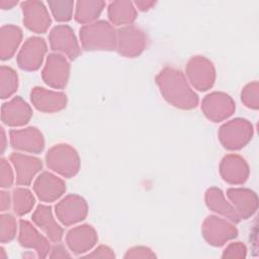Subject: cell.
I'll list each match as a JSON object with an SVG mask.
<instances>
[{"label":"cell","instance_id":"cell-1","mask_svg":"<svg viewBox=\"0 0 259 259\" xmlns=\"http://www.w3.org/2000/svg\"><path fill=\"white\" fill-rule=\"evenodd\" d=\"M156 83L164 99L171 105L180 109H192L197 106L198 96L180 70L165 67L156 76Z\"/></svg>","mask_w":259,"mask_h":259},{"label":"cell","instance_id":"cell-2","mask_svg":"<svg viewBox=\"0 0 259 259\" xmlns=\"http://www.w3.org/2000/svg\"><path fill=\"white\" fill-rule=\"evenodd\" d=\"M82 48L85 51L116 50V31L112 24L98 20L83 25L79 30Z\"/></svg>","mask_w":259,"mask_h":259},{"label":"cell","instance_id":"cell-3","mask_svg":"<svg viewBox=\"0 0 259 259\" xmlns=\"http://www.w3.org/2000/svg\"><path fill=\"white\" fill-rule=\"evenodd\" d=\"M47 166L65 178L75 176L80 169V158L77 151L68 144L53 146L46 155Z\"/></svg>","mask_w":259,"mask_h":259},{"label":"cell","instance_id":"cell-4","mask_svg":"<svg viewBox=\"0 0 259 259\" xmlns=\"http://www.w3.org/2000/svg\"><path fill=\"white\" fill-rule=\"evenodd\" d=\"M253 136L252 124L244 118H234L225 122L219 130L221 144L228 150H239L245 147Z\"/></svg>","mask_w":259,"mask_h":259},{"label":"cell","instance_id":"cell-5","mask_svg":"<svg viewBox=\"0 0 259 259\" xmlns=\"http://www.w3.org/2000/svg\"><path fill=\"white\" fill-rule=\"evenodd\" d=\"M185 73L191 85L199 91L210 89L215 81L213 64L203 56L192 57L186 64Z\"/></svg>","mask_w":259,"mask_h":259},{"label":"cell","instance_id":"cell-6","mask_svg":"<svg viewBox=\"0 0 259 259\" xmlns=\"http://www.w3.org/2000/svg\"><path fill=\"white\" fill-rule=\"evenodd\" d=\"M201 234L203 239L211 246L221 247L238 236L237 228L225 219L208 215L202 223Z\"/></svg>","mask_w":259,"mask_h":259},{"label":"cell","instance_id":"cell-7","mask_svg":"<svg viewBox=\"0 0 259 259\" xmlns=\"http://www.w3.org/2000/svg\"><path fill=\"white\" fill-rule=\"evenodd\" d=\"M146 47L147 36L141 28L135 25H127L116 30V50L122 57H138Z\"/></svg>","mask_w":259,"mask_h":259},{"label":"cell","instance_id":"cell-8","mask_svg":"<svg viewBox=\"0 0 259 259\" xmlns=\"http://www.w3.org/2000/svg\"><path fill=\"white\" fill-rule=\"evenodd\" d=\"M70 64L67 59L58 53L49 54L41 72L44 82L52 88L63 89L68 84Z\"/></svg>","mask_w":259,"mask_h":259},{"label":"cell","instance_id":"cell-9","mask_svg":"<svg viewBox=\"0 0 259 259\" xmlns=\"http://www.w3.org/2000/svg\"><path fill=\"white\" fill-rule=\"evenodd\" d=\"M236 109L232 97L224 92H211L204 96L201 102L203 114L213 122H220L230 117Z\"/></svg>","mask_w":259,"mask_h":259},{"label":"cell","instance_id":"cell-10","mask_svg":"<svg viewBox=\"0 0 259 259\" xmlns=\"http://www.w3.org/2000/svg\"><path fill=\"white\" fill-rule=\"evenodd\" d=\"M55 213L64 226L69 227L85 220L88 213V205L80 195L68 194L56 204Z\"/></svg>","mask_w":259,"mask_h":259},{"label":"cell","instance_id":"cell-11","mask_svg":"<svg viewBox=\"0 0 259 259\" xmlns=\"http://www.w3.org/2000/svg\"><path fill=\"white\" fill-rule=\"evenodd\" d=\"M47 42L42 37L30 36L22 45L16 56L18 67L24 71H36L47 53Z\"/></svg>","mask_w":259,"mask_h":259},{"label":"cell","instance_id":"cell-12","mask_svg":"<svg viewBox=\"0 0 259 259\" xmlns=\"http://www.w3.org/2000/svg\"><path fill=\"white\" fill-rule=\"evenodd\" d=\"M49 41L53 51L65 54L70 60H75L81 54L74 30L67 24L53 27L49 34Z\"/></svg>","mask_w":259,"mask_h":259},{"label":"cell","instance_id":"cell-13","mask_svg":"<svg viewBox=\"0 0 259 259\" xmlns=\"http://www.w3.org/2000/svg\"><path fill=\"white\" fill-rule=\"evenodd\" d=\"M23 24L35 33H45L52 23L48 9L41 1L31 0L21 2Z\"/></svg>","mask_w":259,"mask_h":259},{"label":"cell","instance_id":"cell-14","mask_svg":"<svg viewBox=\"0 0 259 259\" xmlns=\"http://www.w3.org/2000/svg\"><path fill=\"white\" fill-rule=\"evenodd\" d=\"M10 145L13 149L38 154L45 148V139L37 127L29 126L9 132Z\"/></svg>","mask_w":259,"mask_h":259},{"label":"cell","instance_id":"cell-15","mask_svg":"<svg viewBox=\"0 0 259 259\" xmlns=\"http://www.w3.org/2000/svg\"><path fill=\"white\" fill-rule=\"evenodd\" d=\"M33 190L40 201L53 202L65 193L66 183L53 173L45 171L36 177Z\"/></svg>","mask_w":259,"mask_h":259},{"label":"cell","instance_id":"cell-16","mask_svg":"<svg viewBox=\"0 0 259 259\" xmlns=\"http://www.w3.org/2000/svg\"><path fill=\"white\" fill-rule=\"evenodd\" d=\"M47 238L28 221H19L18 243L23 248L33 249L38 258H46L49 255V252H51V245Z\"/></svg>","mask_w":259,"mask_h":259},{"label":"cell","instance_id":"cell-17","mask_svg":"<svg viewBox=\"0 0 259 259\" xmlns=\"http://www.w3.org/2000/svg\"><path fill=\"white\" fill-rule=\"evenodd\" d=\"M32 116L30 105L20 96H15L1 106V120L8 126L26 124Z\"/></svg>","mask_w":259,"mask_h":259},{"label":"cell","instance_id":"cell-18","mask_svg":"<svg viewBox=\"0 0 259 259\" xmlns=\"http://www.w3.org/2000/svg\"><path fill=\"white\" fill-rule=\"evenodd\" d=\"M98 241L95 229L90 225H81L71 229L66 235V243L75 255H82L91 250Z\"/></svg>","mask_w":259,"mask_h":259},{"label":"cell","instance_id":"cell-19","mask_svg":"<svg viewBox=\"0 0 259 259\" xmlns=\"http://www.w3.org/2000/svg\"><path fill=\"white\" fill-rule=\"evenodd\" d=\"M32 105L41 112H57L66 107L67 95L64 92L53 91L44 87H33L30 91Z\"/></svg>","mask_w":259,"mask_h":259},{"label":"cell","instance_id":"cell-20","mask_svg":"<svg viewBox=\"0 0 259 259\" xmlns=\"http://www.w3.org/2000/svg\"><path fill=\"white\" fill-rule=\"evenodd\" d=\"M9 158L16 172L15 182L17 185H29L34 176L42 168L41 160L33 156L21 153H11Z\"/></svg>","mask_w":259,"mask_h":259},{"label":"cell","instance_id":"cell-21","mask_svg":"<svg viewBox=\"0 0 259 259\" xmlns=\"http://www.w3.org/2000/svg\"><path fill=\"white\" fill-rule=\"evenodd\" d=\"M220 174L223 179L234 185L243 184L249 176V166L244 158L237 154L225 156L220 163Z\"/></svg>","mask_w":259,"mask_h":259},{"label":"cell","instance_id":"cell-22","mask_svg":"<svg viewBox=\"0 0 259 259\" xmlns=\"http://www.w3.org/2000/svg\"><path fill=\"white\" fill-rule=\"evenodd\" d=\"M32 222L54 243H59L63 238V229L54 219L50 205L38 204L31 215Z\"/></svg>","mask_w":259,"mask_h":259},{"label":"cell","instance_id":"cell-23","mask_svg":"<svg viewBox=\"0 0 259 259\" xmlns=\"http://www.w3.org/2000/svg\"><path fill=\"white\" fill-rule=\"evenodd\" d=\"M227 196L241 219L246 220L257 210V195L248 188H229L227 190Z\"/></svg>","mask_w":259,"mask_h":259},{"label":"cell","instance_id":"cell-24","mask_svg":"<svg viewBox=\"0 0 259 259\" xmlns=\"http://www.w3.org/2000/svg\"><path fill=\"white\" fill-rule=\"evenodd\" d=\"M204 199L206 206L211 211L225 217L232 223L237 224L242 220L235 207L229 201H227L225 194L220 188L209 187L205 192Z\"/></svg>","mask_w":259,"mask_h":259},{"label":"cell","instance_id":"cell-25","mask_svg":"<svg viewBox=\"0 0 259 259\" xmlns=\"http://www.w3.org/2000/svg\"><path fill=\"white\" fill-rule=\"evenodd\" d=\"M22 39V30L19 26L5 24L0 29V58L2 61L11 59Z\"/></svg>","mask_w":259,"mask_h":259},{"label":"cell","instance_id":"cell-26","mask_svg":"<svg viewBox=\"0 0 259 259\" xmlns=\"http://www.w3.org/2000/svg\"><path fill=\"white\" fill-rule=\"evenodd\" d=\"M108 18L113 25L133 23L137 18V10L131 1H113L108 5Z\"/></svg>","mask_w":259,"mask_h":259},{"label":"cell","instance_id":"cell-27","mask_svg":"<svg viewBox=\"0 0 259 259\" xmlns=\"http://www.w3.org/2000/svg\"><path fill=\"white\" fill-rule=\"evenodd\" d=\"M105 6V2L103 1H78L76 4L75 11V19L79 23L88 24L95 20L101 13Z\"/></svg>","mask_w":259,"mask_h":259},{"label":"cell","instance_id":"cell-28","mask_svg":"<svg viewBox=\"0 0 259 259\" xmlns=\"http://www.w3.org/2000/svg\"><path fill=\"white\" fill-rule=\"evenodd\" d=\"M35 199L31 191L24 187H17L12 191L13 211L19 217L28 213L33 205Z\"/></svg>","mask_w":259,"mask_h":259},{"label":"cell","instance_id":"cell-29","mask_svg":"<svg viewBox=\"0 0 259 259\" xmlns=\"http://www.w3.org/2000/svg\"><path fill=\"white\" fill-rule=\"evenodd\" d=\"M18 88V75L11 67L2 65L0 68V97H11Z\"/></svg>","mask_w":259,"mask_h":259},{"label":"cell","instance_id":"cell-30","mask_svg":"<svg viewBox=\"0 0 259 259\" xmlns=\"http://www.w3.org/2000/svg\"><path fill=\"white\" fill-rule=\"evenodd\" d=\"M48 5L53 13V16L57 21L66 22L72 18L73 14V1H64V0H55L48 1Z\"/></svg>","mask_w":259,"mask_h":259},{"label":"cell","instance_id":"cell-31","mask_svg":"<svg viewBox=\"0 0 259 259\" xmlns=\"http://www.w3.org/2000/svg\"><path fill=\"white\" fill-rule=\"evenodd\" d=\"M17 232L16 220L10 213H2L0 215V241L1 243L11 242Z\"/></svg>","mask_w":259,"mask_h":259},{"label":"cell","instance_id":"cell-32","mask_svg":"<svg viewBox=\"0 0 259 259\" xmlns=\"http://www.w3.org/2000/svg\"><path fill=\"white\" fill-rule=\"evenodd\" d=\"M242 102L249 108H258V82L249 83L246 85L241 93Z\"/></svg>","mask_w":259,"mask_h":259},{"label":"cell","instance_id":"cell-33","mask_svg":"<svg viewBox=\"0 0 259 259\" xmlns=\"http://www.w3.org/2000/svg\"><path fill=\"white\" fill-rule=\"evenodd\" d=\"M14 182L13 171L8 163V161L4 158L0 159V186L1 188H9L12 186Z\"/></svg>","mask_w":259,"mask_h":259},{"label":"cell","instance_id":"cell-34","mask_svg":"<svg viewBox=\"0 0 259 259\" xmlns=\"http://www.w3.org/2000/svg\"><path fill=\"white\" fill-rule=\"evenodd\" d=\"M247 256V248L241 242H234L227 246L224 250L222 257L223 258H238L244 259Z\"/></svg>","mask_w":259,"mask_h":259},{"label":"cell","instance_id":"cell-35","mask_svg":"<svg viewBox=\"0 0 259 259\" xmlns=\"http://www.w3.org/2000/svg\"><path fill=\"white\" fill-rule=\"evenodd\" d=\"M125 259L130 258H156V254L154 251H152L149 247L146 246H136L133 248H130L124 256Z\"/></svg>","mask_w":259,"mask_h":259},{"label":"cell","instance_id":"cell-36","mask_svg":"<svg viewBox=\"0 0 259 259\" xmlns=\"http://www.w3.org/2000/svg\"><path fill=\"white\" fill-rule=\"evenodd\" d=\"M84 257L87 258H114L115 254L111 248L105 245L98 246L94 251H92L90 254L85 255Z\"/></svg>","mask_w":259,"mask_h":259},{"label":"cell","instance_id":"cell-37","mask_svg":"<svg viewBox=\"0 0 259 259\" xmlns=\"http://www.w3.org/2000/svg\"><path fill=\"white\" fill-rule=\"evenodd\" d=\"M50 258H68L71 257V254L65 249L63 244L56 243V245L51 249V254L49 255Z\"/></svg>","mask_w":259,"mask_h":259},{"label":"cell","instance_id":"cell-38","mask_svg":"<svg viewBox=\"0 0 259 259\" xmlns=\"http://www.w3.org/2000/svg\"><path fill=\"white\" fill-rule=\"evenodd\" d=\"M11 204V198H10V194L9 192L5 191V190H1L0 191V209L2 212H4L5 210L9 209Z\"/></svg>","mask_w":259,"mask_h":259},{"label":"cell","instance_id":"cell-39","mask_svg":"<svg viewBox=\"0 0 259 259\" xmlns=\"http://www.w3.org/2000/svg\"><path fill=\"white\" fill-rule=\"evenodd\" d=\"M155 3H156L155 1H145V0H139V1L135 2L136 6L141 11H147V10L151 9L155 5Z\"/></svg>","mask_w":259,"mask_h":259},{"label":"cell","instance_id":"cell-40","mask_svg":"<svg viewBox=\"0 0 259 259\" xmlns=\"http://www.w3.org/2000/svg\"><path fill=\"white\" fill-rule=\"evenodd\" d=\"M17 0H0V7L3 10H7L13 8L15 5H17Z\"/></svg>","mask_w":259,"mask_h":259},{"label":"cell","instance_id":"cell-41","mask_svg":"<svg viewBox=\"0 0 259 259\" xmlns=\"http://www.w3.org/2000/svg\"><path fill=\"white\" fill-rule=\"evenodd\" d=\"M0 133H1V136H0V153L3 154V152L5 151V148H6V135H5V131L2 126L0 127Z\"/></svg>","mask_w":259,"mask_h":259},{"label":"cell","instance_id":"cell-42","mask_svg":"<svg viewBox=\"0 0 259 259\" xmlns=\"http://www.w3.org/2000/svg\"><path fill=\"white\" fill-rule=\"evenodd\" d=\"M7 258V255L5 254V250L3 247L0 248V259H6Z\"/></svg>","mask_w":259,"mask_h":259}]
</instances>
